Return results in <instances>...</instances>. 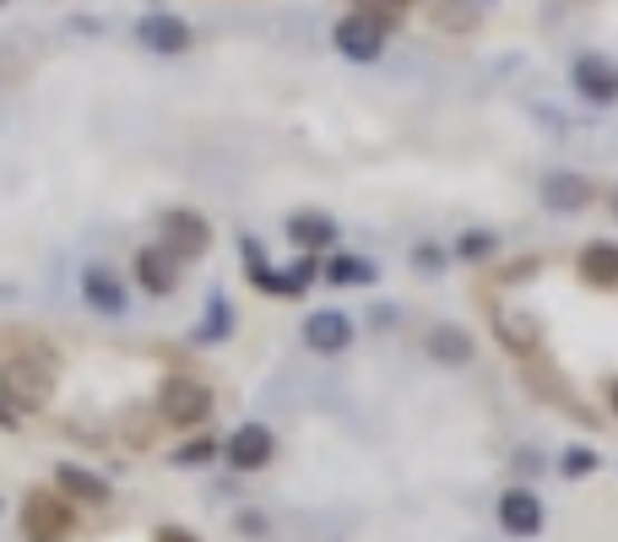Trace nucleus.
Here are the masks:
<instances>
[{"label":"nucleus","mask_w":618,"mask_h":542,"mask_svg":"<svg viewBox=\"0 0 618 542\" xmlns=\"http://www.w3.org/2000/svg\"><path fill=\"white\" fill-rule=\"evenodd\" d=\"M0 402H11L17 413H43L55 402V353L33 342V336H17L0 358Z\"/></svg>","instance_id":"1"},{"label":"nucleus","mask_w":618,"mask_h":542,"mask_svg":"<svg viewBox=\"0 0 618 542\" xmlns=\"http://www.w3.org/2000/svg\"><path fill=\"white\" fill-rule=\"evenodd\" d=\"M212 413H217V396H212L206 380L168 375L164 385H158V417H164L168 428H202Z\"/></svg>","instance_id":"2"},{"label":"nucleus","mask_w":618,"mask_h":542,"mask_svg":"<svg viewBox=\"0 0 618 542\" xmlns=\"http://www.w3.org/2000/svg\"><path fill=\"white\" fill-rule=\"evenodd\" d=\"M22 532H28V538L66 542L77 532V504L66 500L60 489H28V494H22Z\"/></svg>","instance_id":"3"},{"label":"nucleus","mask_w":618,"mask_h":542,"mask_svg":"<svg viewBox=\"0 0 618 542\" xmlns=\"http://www.w3.org/2000/svg\"><path fill=\"white\" fill-rule=\"evenodd\" d=\"M158 245H168L179 260H202L212 250V223L196 207H168L158 217Z\"/></svg>","instance_id":"4"},{"label":"nucleus","mask_w":618,"mask_h":542,"mask_svg":"<svg viewBox=\"0 0 618 542\" xmlns=\"http://www.w3.org/2000/svg\"><path fill=\"white\" fill-rule=\"evenodd\" d=\"M223 456H228L234 472H266V466L277 461V434H272L266 423H239V428L228 434Z\"/></svg>","instance_id":"5"},{"label":"nucleus","mask_w":618,"mask_h":542,"mask_svg":"<svg viewBox=\"0 0 618 542\" xmlns=\"http://www.w3.org/2000/svg\"><path fill=\"white\" fill-rule=\"evenodd\" d=\"M499 515V532H510V538H537L542 532V521H548V510H542V500H537L527 483H516V489H504L494 504Z\"/></svg>","instance_id":"6"},{"label":"nucleus","mask_w":618,"mask_h":542,"mask_svg":"<svg viewBox=\"0 0 618 542\" xmlns=\"http://www.w3.org/2000/svg\"><path fill=\"white\" fill-rule=\"evenodd\" d=\"M331 39H336V49H342L353 66H374V60L385 55V33L374 28L370 17H359V11H347V17L331 28Z\"/></svg>","instance_id":"7"},{"label":"nucleus","mask_w":618,"mask_h":542,"mask_svg":"<svg viewBox=\"0 0 618 542\" xmlns=\"http://www.w3.org/2000/svg\"><path fill=\"white\" fill-rule=\"evenodd\" d=\"M179 255L168 250V245H141L136 250V288L153 293V298H168V293L179 288Z\"/></svg>","instance_id":"8"},{"label":"nucleus","mask_w":618,"mask_h":542,"mask_svg":"<svg viewBox=\"0 0 618 542\" xmlns=\"http://www.w3.org/2000/svg\"><path fill=\"white\" fill-rule=\"evenodd\" d=\"M570 77H576V92L586 104H597V109H614L618 104V66L608 55H580Z\"/></svg>","instance_id":"9"},{"label":"nucleus","mask_w":618,"mask_h":542,"mask_svg":"<svg viewBox=\"0 0 618 542\" xmlns=\"http://www.w3.org/2000/svg\"><path fill=\"white\" fill-rule=\"evenodd\" d=\"M141 43L153 49V55H190V43H196V28L185 22V17H174V11H153V17H141Z\"/></svg>","instance_id":"10"},{"label":"nucleus","mask_w":618,"mask_h":542,"mask_svg":"<svg viewBox=\"0 0 618 542\" xmlns=\"http://www.w3.org/2000/svg\"><path fill=\"white\" fill-rule=\"evenodd\" d=\"M55 489L77 504V510H104V504H109V477L87 472L77 461H60V466H55Z\"/></svg>","instance_id":"11"},{"label":"nucleus","mask_w":618,"mask_h":542,"mask_svg":"<svg viewBox=\"0 0 618 542\" xmlns=\"http://www.w3.org/2000/svg\"><path fill=\"white\" fill-rule=\"evenodd\" d=\"M304 347H310V353H326V358L347 353V347H353V321H347L342 309H315V315L304 321Z\"/></svg>","instance_id":"12"},{"label":"nucleus","mask_w":618,"mask_h":542,"mask_svg":"<svg viewBox=\"0 0 618 542\" xmlns=\"http://www.w3.org/2000/svg\"><path fill=\"white\" fill-rule=\"evenodd\" d=\"M576 277L597 293H618V245L614 239H591V245H580Z\"/></svg>","instance_id":"13"},{"label":"nucleus","mask_w":618,"mask_h":542,"mask_svg":"<svg viewBox=\"0 0 618 542\" xmlns=\"http://www.w3.org/2000/svg\"><path fill=\"white\" fill-rule=\"evenodd\" d=\"M82 298L87 309H98V315H125V304H130V293H125V283L109 272V266H82Z\"/></svg>","instance_id":"14"},{"label":"nucleus","mask_w":618,"mask_h":542,"mask_svg":"<svg viewBox=\"0 0 618 542\" xmlns=\"http://www.w3.org/2000/svg\"><path fill=\"white\" fill-rule=\"evenodd\" d=\"M336 239H342V228H336V217H326V211L304 207L288 217V245H298V250L321 255V250H331Z\"/></svg>","instance_id":"15"},{"label":"nucleus","mask_w":618,"mask_h":542,"mask_svg":"<svg viewBox=\"0 0 618 542\" xmlns=\"http://www.w3.org/2000/svg\"><path fill=\"white\" fill-rule=\"evenodd\" d=\"M499 347H504L516 364L537 358V353H542V326H537V315H521V309L499 315Z\"/></svg>","instance_id":"16"},{"label":"nucleus","mask_w":618,"mask_h":542,"mask_svg":"<svg viewBox=\"0 0 618 542\" xmlns=\"http://www.w3.org/2000/svg\"><path fill=\"white\" fill-rule=\"evenodd\" d=\"M542 201L553 211H586L597 201V185H591L586 174H565V168H559V174L542 179Z\"/></svg>","instance_id":"17"},{"label":"nucleus","mask_w":618,"mask_h":542,"mask_svg":"<svg viewBox=\"0 0 618 542\" xmlns=\"http://www.w3.org/2000/svg\"><path fill=\"white\" fill-rule=\"evenodd\" d=\"M321 277L331 288H374L380 283V266L374 260H359V255H326L321 260Z\"/></svg>","instance_id":"18"},{"label":"nucleus","mask_w":618,"mask_h":542,"mask_svg":"<svg viewBox=\"0 0 618 542\" xmlns=\"http://www.w3.org/2000/svg\"><path fill=\"white\" fill-rule=\"evenodd\" d=\"M245 260H249V283L266 293V298H304V288L293 283L288 272H272V266H266V255H261L255 239H245Z\"/></svg>","instance_id":"19"},{"label":"nucleus","mask_w":618,"mask_h":542,"mask_svg":"<svg viewBox=\"0 0 618 542\" xmlns=\"http://www.w3.org/2000/svg\"><path fill=\"white\" fill-rule=\"evenodd\" d=\"M423 347H429L434 364H472V353H478L472 332H461V326H434L423 336Z\"/></svg>","instance_id":"20"},{"label":"nucleus","mask_w":618,"mask_h":542,"mask_svg":"<svg viewBox=\"0 0 618 542\" xmlns=\"http://www.w3.org/2000/svg\"><path fill=\"white\" fill-rule=\"evenodd\" d=\"M429 17L440 33H478L483 28V6L478 0H429Z\"/></svg>","instance_id":"21"},{"label":"nucleus","mask_w":618,"mask_h":542,"mask_svg":"<svg viewBox=\"0 0 618 542\" xmlns=\"http://www.w3.org/2000/svg\"><path fill=\"white\" fill-rule=\"evenodd\" d=\"M228 336H234V309H228V293H212V298H206V321L196 326V342H206V347H212V342H228Z\"/></svg>","instance_id":"22"},{"label":"nucleus","mask_w":618,"mask_h":542,"mask_svg":"<svg viewBox=\"0 0 618 542\" xmlns=\"http://www.w3.org/2000/svg\"><path fill=\"white\" fill-rule=\"evenodd\" d=\"M412 6H418V0H353V11H359V17H370L380 33H396Z\"/></svg>","instance_id":"23"},{"label":"nucleus","mask_w":618,"mask_h":542,"mask_svg":"<svg viewBox=\"0 0 618 542\" xmlns=\"http://www.w3.org/2000/svg\"><path fill=\"white\" fill-rule=\"evenodd\" d=\"M499 250V234L494 228H467L461 239H455V260H489V255Z\"/></svg>","instance_id":"24"},{"label":"nucleus","mask_w":618,"mask_h":542,"mask_svg":"<svg viewBox=\"0 0 618 542\" xmlns=\"http://www.w3.org/2000/svg\"><path fill=\"white\" fill-rule=\"evenodd\" d=\"M223 445L212 440V434H196V440H185L179 451H174V466H185V472H196V466H206V461L217 456Z\"/></svg>","instance_id":"25"},{"label":"nucleus","mask_w":618,"mask_h":542,"mask_svg":"<svg viewBox=\"0 0 618 542\" xmlns=\"http://www.w3.org/2000/svg\"><path fill=\"white\" fill-rule=\"evenodd\" d=\"M597 466H602V456H597L591 445H570V451L559 456V472H565V477H591Z\"/></svg>","instance_id":"26"},{"label":"nucleus","mask_w":618,"mask_h":542,"mask_svg":"<svg viewBox=\"0 0 618 542\" xmlns=\"http://www.w3.org/2000/svg\"><path fill=\"white\" fill-rule=\"evenodd\" d=\"M412 266H418V272H445V266H451V250H440V245H418V250H412Z\"/></svg>","instance_id":"27"},{"label":"nucleus","mask_w":618,"mask_h":542,"mask_svg":"<svg viewBox=\"0 0 618 542\" xmlns=\"http://www.w3.org/2000/svg\"><path fill=\"white\" fill-rule=\"evenodd\" d=\"M153 542H202V532H190V526H174V521H164V526L153 532Z\"/></svg>","instance_id":"28"},{"label":"nucleus","mask_w":618,"mask_h":542,"mask_svg":"<svg viewBox=\"0 0 618 542\" xmlns=\"http://www.w3.org/2000/svg\"><path fill=\"white\" fill-rule=\"evenodd\" d=\"M532 272H537V260H532V255H527V260H510V266L499 272V283H527Z\"/></svg>","instance_id":"29"},{"label":"nucleus","mask_w":618,"mask_h":542,"mask_svg":"<svg viewBox=\"0 0 618 542\" xmlns=\"http://www.w3.org/2000/svg\"><path fill=\"white\" fill-rule=\"evenodd\" d=\"M510 466H516L521 477H532V472L542 466V461H537V451H516V461H510Z\"/></svg>","instance_id":"30"},{"label":"nucleus","mask_w":618,"mask_h":542,"mask_svg":"<svg viewBox=\"0 0 618 542\" xmlns=\"http://www.w3.org/2000/svg\"><path fill=\"white\" fill-rule=\"evenodd\" d=\"M0 428H6V434H17V428H22V413H17L11 402H0Z\"/></svg>","instance_id":"31"},{"label":"nucleus","mask_w":618,"mask_h":542,"mask_svg":"<svg viewBox=\"0 0 618 542\" xmlns=\"http://www.w3.org/2000/svg\"><path fill=\"white\" fill-rule=\"evenodd\" d=\"M239 532H249V538H261V532H266V521H261V515H239Z\"/></svg>","instance_id":"32"},{"label":"nucleus","mask_w":618,"mask_h":542,"mask_svg":"<svg viewBox=\"0 0 618 542\" xmlns=\"http://www.w3.org/2000/svg\"><path fill=\"white\" fill-rule=\"evenodd\" d=\"M608 407H614V417H618V375L608 380Z\"/></svg>","instance_id":"33"},{"label":"nucleus","mask_w":618,"mask_h":542,"mask_svg":"<svg viewBox=\"0 0 618 542\" xmlns=\"http://www.w3.org/2000/svg\"><path fill=\"white\" fill-rule=\"evenodd\" d=\"M28 542H49V538H28Z\"/></svg>","instance_id":"34"},{"label":"nucleus","mask_w":618,"mask_h":542,"mask_svg":"<svg viewBox=\"0 0 618 542\" xmlns=\"http://www.w3.org/2000/svg\"><path fill=\"white\" fill-rule=\"evenodd\" d=\"M614 211H618V196H614Z\"/></svg>","instance_id":"35"},{"label":"nucleus","mask_w":618,"mask_h":542,"mask_svg":"<svg viewBox=\"0 0 618 542\" xmlns=\"http://www.w3.org/2000/svg\"><path fill=\"white\" fill-rule=\"evenodd\" d=\"M0 11H6V0H0Z\"/></svg>","instance_id":"36"}]
</instances>
